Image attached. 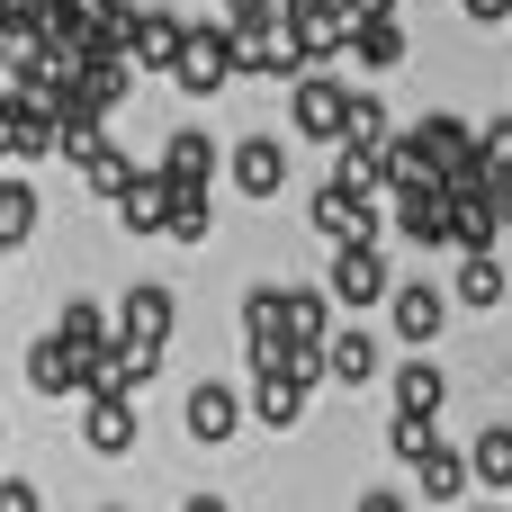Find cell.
<instances>
[{"mask_svg": "<svg viewBox=\"0 0 512 512\" xmlns=\"http://www.w3.org/2000/svg\"><path fill=\"white\" fill-rule=\"evenodd\" d=\"M99 378H108V351H81L72 333H36L27 342V387L45 396V405H63V396H99Z\"/></svg>", "mask_w": 512, "mask_h": 512, "instance_id": "cell-1", "label": "cell"}, {"mask_svg": "<svg viewBox=\"0 0 512 512\" xmlns=\"http://www.w3.org/2000/svg\"><path fill=\"white\" fill-rule=\"evenodd\" d=\"M351 108H360V90L351 81H333V72H306V81H288V126L306 135V144H351Z\"/></svg>", "mask_w": 512, "mask_h": 512, "instance_id": "cell-2", "label": "cell"}, {"mask_svg": "<svg viewBox=\"0 0 512 512\" xmlns=\"http://www.w3.org/2000/svg\"><path fill=\"white\" fill-rule=\"evenodd\" d=\"M306 216H315V234L342 252V243H378L387 234V207H378V189H342V180H324L315 198H306Z\"/></svg>", "mask_w": 512, "mask_h": 512, "instance_id": "cell-3", "label": "cell"}, {"mask_svg": "<svg viewBox=\"0 0 512 512\" xmlns=\"http://www.w3.org/2000/svg\"><path fill=\"white\" fill-rule=\"evenodd\" d=\"M234 72H243V54H234V27H225V18H198V27H189V45H180V72H171V81H180L189 99H216Z\"/></svg>", "mask_w": 512, "mask_h": 512, "instance_id": "cell-4", "label": "cell"}, {"mask_svg": "<svg viewBox=\"0 0 512 512\" xmlns=\"http://www.w3.org/2000/svg\"><path fill=\"white\" fill-rule=\"evenodd\" d=\"M324 288H333V306H387L396 297V279H387V261H378V243H342L333 261H324Z\"/></svg>", "mask_w": 512, "mask_h": 512, "instance_id": "cell-5", "label": "cell"}, {"mask_svg": "<svg viewBox=\"0 0 512 512\" xmlns=\"http://www.w3.org/2000/svg\"><path fill=\"white\" fill-rule=\"evenodd\" d=\"M450 306H459L450 288H432V279H396V297H387V324H396L414 351H432V342L450 333Z\"/></svg>", "mask_w": 512, "mask_h": 512, "instance_id": "cell-6", "label": "cell"}, {"mask_svg": "<svg viewBox=\"0 0 512 512\" xmlns=\"http://www.w3.org/2000/svg\"><path fill=\"white\" fill-rule=\"evenodd\" d=\"M243 414H252V405H243L225 378H198V387L180 396V423H189V441H207V450H216V441H234V432H243Z\"/></svg>", "mask_w": 512, "mask_h": 512, "instance_id": "cell-7", "label": "cell"}, {"mask_svg": "<svg viewBox=\"0 0 512 512\" xmlns=\"http://www.w3.org/2000/svg\"><path fill=\"white\" fill-rule=\"evenodd\" d=\"M225 180H234L243 198H261V207H270V198L288 189V144H279V135H243V144H234V162H225Z\"/></svg>", "mask_w": 512, "mask_h": 512, "instance_id": "cell-8", "label": "cell"}, {"mask_svg": "<svg viewBox=\"0 0 512 512\" xmlns=\"http://www.w3.org/2000/svg\"><path fill=\"white\" fill-rule=\"evenodd\" d=\"M81 441H90L99 459H126V450L144 441V405H135V396H90V405H81Z\"/></svg>", "mask_w": 512, "mask_h": 512, "instance_id": "cell-9", "label": "cell"}, {"mask_svg": "<svg viewBox=\"0 0 512 512\" xmlns=\"http://www.w3.org/2000/svg\"><path fill=\"white\" fill-rule=\"evenodd\" d=\"M225 162H234V153H216V135H207V126H171V144H162V162H153V171H162V180H180V189H207Z\"/></svg>", "mask_w": 512, "mask_h": 512, "instance_id": "cell-10", "label": "cell"}, {"mask_svg": "<svg viewBox=\"0 0 512 512\" xmlns=\"http://www.w3.org/2000/svg\"><path fill=\"white\" fill-rule=\"evenodd\" d=\"M171 315H180V297H171L162 279H135V288L117 297V333H126V342H153V351H162V342H171Z\"/></svg>", "mask_w": 512, "mask_h": 512, "instance_id": "cell-11", "label": "cell"}, {"mask_svg": "<svg viewBox=\"0 0 512 512\" xmlns=\"http://www.w3.org/2000/svg\"><path fill=\"white\" fill-rule=\"evenodd\" d=\"M396 234H405L414 252H459V216H450V189H432V198H396Z\"/></svg>", "mask_w": 512, "mask_h": 512, "instance_id": "cell-12", "label": "cell"}, {"mask_svg": "<svg viewBox=\"0 0 512 512\" xmlns=\"http://www.w3.org/2000/svg\"><path fill=\"white\" fill-rule=\"evenodd\" d=\"M198 18H171V9H144L135 18V72H180V45H189Z\"/></svg>", "mask_w": 512, "mask_h": 512, "instance_id": "cell-13", "label": "cell"}, {"mask_svg": "<svg viewBox=\"0 0 512 512\" xmlns=\"http://www.w3.org/2000/svg\"><path fill=\"white\" fill-rule=\"evenodd\" d=\"M378 180H387V198H432V189H450V180H441V162H432L414 135H396V144H387Z\"/></svg>", "mask_w": 512, "mask_h": 512, "instance_id": "cell-14", "label": "cell"}, {"mask_svg": "<svg viewBox=\"0 0 512 512\" xmlns=\"http://www.w3.org/2000/svg\"><path fill=\"white\" fill-rule=\"evenodd\" d=\"M126 81H135L126 54H81V72H72V108H99V117H108V108L126 99Z\"/></svg>", "mask_w": 512, "mask_h": 512, "instance_id": "cell-15", "label": "cell"}, {"mask_svg": "<svg viewBox=\"0 0 512 512\" xmlns=\"http://www.w3.org/2000/svg\"><path fill=\"white\" fill-rule=\"evenodd\" d=\"M351 36H360V18L351 9H297V45H306V63L324 72L333 54H351Z\"/></svg>", "mask_w": 512, "mask_h": 512, "instance_id": "cell-16", "label": "cell"}, {"mask_svg": "<svg viewBox=\"0 0 512 512\" xmlns=\"http://www.w3.org/2000/svg\"><path fill=\"white\" fill-rule=\"evenodd\" d=\"M324 369H333V387H369V378H378V333H369V324H342V333L324 342Z\"/></svg>", "mask_w": 512, "mask_h": 512, "instance_id": "cell-17", "label": "cell"}, {"mask_svg": "<svg viewBox=\"0 0 512 512\" xmlns=\"http://www.w3.org/2000/svg\"><path fill=\"white\" fill-rule=\"evenodd\" d=\"M387 396H396V414H414V423H432V414L450 405V378H441L432 360H405V369L387 378Z\"/></svg>", "mask_w": 512, "mask_h": 512, "instance_id": "cell-18", "label": "cell"}, {"mask_svg": "<svg viewBox=\"0 0 512 512\" xmlns=\"http://www.w3.org/2000/svg\"><path fill=\"white\" fill-rule=\"evenodd\" d=\"M450 297H459V306H477V315H495V306L512 297L504 261H495V252H459V279H450Z\"/></svg>", "mask_w": 512, "mask_h": 512, "instance_id": "cell-19", "label": "cell"}, {"mask_svg": "<svg viewBox=\"0 0 512 512\" xmlns=\"http://www.w3.org/2000/svg\"><path fill=\"white\" fill-rule=\"evenodd\" d=\"M117 225H126V234H171V180L144 171V180L117 198Z\"/></svg>", "mask_w": 512, "mask_h": 512, "instance_id": "cell-20", "label": "cell"}, {"mask_svg": "<svg viewBox=\"0 0 512 512\" xmlns=\"http://www.w3.org/2000/svg\"><path fill=\"white\" fill-rule=\"evenodd\" d=\"M468 468H477L486 495H512V423H486V432L468 441Z\"/></svg>", "mask_w": 512, "mask_h": 512, "instance_id": "cell-21", "label": "cell"}, {"mask_svg": "<svg viewBox=\"0 0 512 512\" xmlns=\"http://www.w3.org/2000/svg\"><path fill=\"white\" fill-rule=\"evenodd\" d=\"M54 333H72L81 351H117V342H126V333H117V315H108L99 297H72V306L54 315Z\"/></svg>", "mask_w": 512, "mask_h": 512, "instance_id": "cell-22", "label": "cell"}, {"mask_svg": "<svg viewBox=\"0 0 512 512\" xmlns=\"http://www.w3.org/2000/svg\"><path fill=\"white\" fill-rule=\"evenodd\" d=\"M414 477H423V504H450V495H468V486H477L468 450H450V441H432V459H423Z\"/></svg>", "mask_w": 512, "mask_h": 512, "instance_id": "cell-23", "label": "cell"}, {"mask_svg": "<svg viewBox=\"0 0 512 512\" xmlns=\"http://www.w3.org/2000/svg\"><path fill=\"white\" fill-rule=\"evenodd\" d=\"M135 180H144V171H135V153H117V144H99V153L81 162V189H90V198H108V207H117Z\"/></svg>", "mask_w": 512, "mask_h": 512, "instance_id": "cell-24", "label": "cell"}, {"mask_svg": "<svg viewBox=\"0 0 512 512\" xmlns=\"http://www.w3.org/2000/svg\"><path fill=\"white\" fill-rule=\"evenodd\" d=\"M288 297V333L297 342H333L342 324H333V288H279Z\"/></svg>", "mask_w": 512, "mask_h": 512, "instance_id": "cell-25", "label": "cell"}, {"mask_svg": "<svg viewBox=\"0 0 512 512\" xmlns=\"http://www.w3.org/2000/svg\"><path fill=\"white\" fill-rule=\"evenodd\" d=\"M252 423L297 432V423H306V387H297V378H261V387H252Z\"/></svg>", "mask_w": 512, "mask_h": 512, "instance_id": "cell-26", "label": "cell"}, {"mask_svg": "<svg viewBox=\"0 0 512 512\" xmlns=\"http://www.w3.org/2000/svg\"><path fill=\"white\" fill-rule=\"evenodd\" d=\"M351 54H360L369 72H396V63H405V18H369V27L351 36Z\"/></svg>", "mask_w": 512, "mask_h": 512, "instance_id": "cell-27", "label": "cell"}, {"mask_svg": "<svg viewBox=\"0 0 512 512\" xmlns=\"http://www.w3.org/2000/svg\"><path fill=\"white\" fill-rule=\"evenodd\" d=\"M207 234H216V198L171 180V243H207Z\"/></svg>", "mask_w": 512, "mask_h": 512, "instance_id": "cell-28", "label": "cell"}, {"mask_svg": "<svg viewBox=\"0 0 512 512\" xmlns=\"http://www.w3.org/2000/svg\"><path fill=\"white\" fill-rule=\"evenodd\" d=\"M27 234H36V189H27V180H0V243L18 252Z\"/></svg>", "mask_w": 512, "mask_h": 512, "instance_id": "cell-29", "label": "cell"}, {"mask_svg": "<svg viewBox=\"0 0 512 512\" xmlns=\"http://www.w3.org/2000/svg\"><path fill=\"white\" fill-rule=\"evenodd\" d=\"M387 144H396V126H387V108L360 90V108H351V153H378L387 162Z\"/></svg>", "mask_w": 512, "mask_h": 512, "instance_id": "cell-30", "label": "cell"}, {"mask_svg": "<svg viewBox=\"0 0 512 512\" xmlns=\"http://www.w3.org/2000/svg\"><path fill=\"white\" fill-rule=\"evenodd\" d=\"M432 441H441V432H432V423H414V414H396V423H387V450H396L405 468H423V459H432Z\"/></svg>", "mask_w": 512, "mask_h": 512, "instance_id": "cell-31", "label": "cell"}, {"mask_svg": "<svg viewBox=\"0 0 512 512\" xmlns=\"http://www.w3.org/2000/svg\"><path fill=\"white\" fill-rule=\"evenodd\" d=\"M333 180H342V189H378V198H387V180H378V153H351V144H342V153H333Z\"/></svg>", "mask_w": 512, "mask_h": 512, "instance_id": "cell-32", "label": "cell"}, {"mask_svg": "<svg viewBox=\"0 0 512 512\" xmlns=\"http://www.w3.org/2000/svg\"><path fill=\"white\" fill-rule=\"evenodd\" d=\"M477 144H486V171H512V108H495V126Z\"/></svg>", "mask_w": 512, "mask_h": 512, "instance_id": "cell-33", "label": "cell"}, {"mask_svg": "<svg viewBox=\"0 0 512 512\" xmlns=\"http://www.w3.org/2000/svg\"><path fill=\"white\" fill-rule=\"evenodd\" d=\"M0 512H45V495H36L27 477H0Z\"/></svg>", "mask_w": 512, "mask_h": 512, "instance_id": "cell-34", "label": "cell"}, {"mask_svg": "<svg viewBox=\"0 0 512 512\" xmlns=\"http://www.w3.org/2000/svg\"><path fill=\"white\" fill-rule=\"evenodd\" d=\"M486 207H495V225H512V171H495V180H486Z\"/></svg>", "mask_w": 512, "mask_h": 512, "instance_id": "cell-35", "label": "cell"}, {"mask_svg": "<svg viewBox=\"0 0 512 512\" xmlns=\"http://www.w3.org/2000/svg\"><path fill=\"white\" fill-rule=\"evenodd\" d=\"M351 512H414V504H405L396 486H369V495H360V504H351Z\"/></svg>", "mask_w": 512, "mask_h": 512, "instance_id": "cell-36", "label": "cell"}, {"mask_svg": "<svg viewBox=\"0 0 512 512\" xmlns=\"http://www.w3.org/2000/svg\"><path fill=\"white\" fill-rule=\"evenodd\" d=\"M459 9H468L477 27H495V18H512V0H459Z\"/></svg>", "mask_w": 512, "mask_h": 512, "instance_id": "cell-37", "label": "cell"}, {"mask_svg": "<svg viewBox=\"0 0 512 512\" xmlns=\"http://www.w3.org/2000/svg\"><path fill=\"white\" fill-rule=\"evenodd\" d=\"M342 9H351L360 27H369V18H396V0H342Z\"/></svg>", "mask_w": 512, "mask_h": 512, "instance_id": "cell-38", "label": "cell"}, {"mask_svg": "<svg viewBox=\"0 0 512 512\" xmlns=\"http://www.w3.org/2000/svg\"><path fill=\"white\" fill-rule=\"evenodd\" d=\"M180 512H234V504H225V495H189Z\"/></svg>", "mask_w": 512, "mask_h": 512, "instance_id": "cell-39", "label": "cell"}, {"mask_svg": "<svg viewBox=\"0 0 512 512\" xmlns=\"http://www.w3.org/2000/svg\"><path fill=\"white\" fill-rule=\"evenodd\" d=\"M288 9H342V0H288Z\"/></svg>", "mask_w": 512, "mask_h": 512, "instance_id": "cell-40", "label": "cell"}, {"mask_svg": "<svg viewBox=\"0 0 512 512\" xmlns=\"http://www.w3.org/2000/svg\"><path fill=\"white\" fill-rule=\"evenodd\" d=\"M477 512H504V504H477Z\"/></svg>", "mask_w": 512, "mask_h": 512, "instance_id": "cell-41", "label": "cell"}, {"mask_svg": "<svg viewBox=\"0 0 512 512\" xmlns=\"http://www.w3.org/2000/svg\"><path fill=\"white\" fill-rule=\"evenodd\" d=\"M0 261H9V243H0Z\"/></svg>", "mask_w": 512, "mask_h": 512, "instance_id": "cell-42", "label": "cell"}, {"mask_svg": "<svg viewBox=\"0 0 512 512\" xmlns=\"http://www.w3.org/2000/svg\"><path fill=\"white\" fill-rule=\"evenodd\" d=\"M108 512H126V504H108Z\"/></svg>", "mask_w": 512, "mask_h": 512, "instance_id": "cell-43", "label": "cell"}]
</instances>
